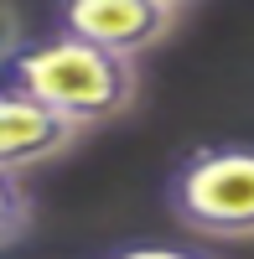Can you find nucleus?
Wrapping results in <instances>:
<instances>
[{"label": "nucleus", "instance_id": "2", "mask_svg": "<svg viewBox=\"0 0 254 259\" xmlns=\"http://www.w3.org/2000/svg\"><path fill=\"white\" fill-rule=\"evenodd\" d=\"M172 218L213 244H254V145H197L166 182Z\"/></svg>", "mask_w": 254, "mask_h": 259}, {"label": "nucleus", "instance_id": "4", "mask_svg": "<svg viewBox=\"0 0 254 259\" xmlns=\"http://www.w3.org/2000/svg\"><path fill=\"white\" fill-rule=\"evenodd\" d=\"M83 140V130L73 119H62L52 104H41L36 94L6 83L0 89V171H36L62 161Z\"/></svg>", "mask_w": 254, "mask_h": 259}, {"label": "nucleus", "instance_id": "3", "mask_svg": "<svg viewBox=\"0 0 254 259\" xmlns=\"http://www.w3.org/2000/svg\"><path fill=\"white\" fill-rule=\"evenodd\" d=\"M172 26H177V11L161 0H57V31L83 36L119 57H140L161 47Z\"/></svg>", "mask_w": 254, "mask_h": 259}, {"label": "nucleus", "instance_id": "6", "mask_svg": "<svg viewBox=\"0 0 254 259\" xmlns=\"http://www.w3.org/2000/svg\"><path fill=\"white\" fill-rule=\"evenodd\" d=\"M109 259H218L207 249H187V244H124Z\"/></svg>", "mask_w": 254, "mask_h": 259}, {"label": "nucleus", "instance_id": "1", "mask_svg": "<svg viewBox=\"0 0 254 259\" xmlns=\"http://www.w3.org/2000/svg\"><path fill=\"white\" fill-rule=\"evenodd\" d=\"M16 89L36 94L41 104H52L62 119H73L78 130H99L124 119L140 104V68L135 57L104 52L83 36H41L21 41L16 57L6 62Z\"/></svg>", "mask_w": 254, "mask_h": 259}, {"label": "nucleus", "instance_id": "8", "mask_svg": "<svg viewBox=\"0 0 254 259\" xmlns=\"http://www.w3.org/2000/svg\"><path fill=\"white\" fill-rule=\"evenodd\" d=\"M161 6H172V11H182V6H187V0H161Z\"/></svg>", "mask_w": 254, "mask_h": 259}, {"label": "nucleus", "instance_id": "5", "mask_svg": "<svg viewBox=\"0 0 254 259\" xmlns=\"http://www.w3.org/2000/svg\"><path fill=\"white\" fill-rule=\"evenodd\" d=\"M31 233V192L21 187L16 171H0V254L16 249Z\"/></svg>", "mask_w": 254, "mask_h": 259}, {"label": "nucleus", "instance_id": "7", "mask_svg": "<svg viewBox=\"0 0 254 259\" xmlns=\"http://www.w3.org/2000/svg\"><path fill=\"white\" fill-rule=\"evenodd\" d=\"M21 16H16V6L11 0H0V68H6V62L16 57V47H21Z\"/></svg>", "mask_w": 254, "mask_h": 259}]
</instances>
